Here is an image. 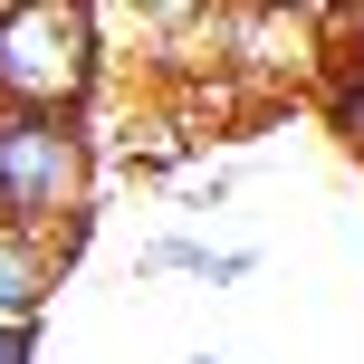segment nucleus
Instances as JSON below:
<instances>
[{"instance_id":"obj_4","label":"nucleus","mask_w":364,"mask_h":364,"mask_svg":"<svg viewBox=\"0 0 364 364\" xmlns=\"http://www.w3.org/2000/svg\"><path fill=\"white\" fill-rule=\"evenodd\" d=\"M58 269H68V259H58L48 240H19V230H0V316H48Z\"/></svg>"},{"instance_id":"obj_3","label":"nucleus","mask_w":364,"mask_h":364,"mask_svg":"<svg viewBox=\"0 0 364 364\" xmlns=\"http://www.w3.org/2000/svg\"><path fill=\"white\" fill-rule=\"evenodd\" d=\"M134 269H144V278H201V288H240V278H259V250H211V240H192V230H154L144 250H134Z\"/></svg>"},{"instance_id":"obj_7","label":"nucleus","mask_w":364,"mask_h":364,"mask_svg":"<svg viewBox=\"0 0 364 364\" xmlns=\"http://www.w3.org/2000/svg\"><path fill=\"white\" fill-rule=\"evenodd\" d=\"M0 364H38V316H0Z\"/></svg>"},{"instance_id":"obj_5","label":"nucleus","mask_w":364,"mask_h":364,"mask_svg":"<svg viewBox=\"0 0 364 364\" xmlns=\"http://www.w3.org/2000/svg\"><path fill=\"white\" fill-rule=\"evenodd\" d=\"M326 87L364 96V10H336V38H326Z\"/></svg>"},{"instance_id":"obj_9","label":"nucleus","mask_w":364,"mask_h":364,"mask_svg":"<svg viewBox=\"0 0 364 364\" xmlns=\"http://www.w3.org/2000/svg\"><path fill=\"white\" fill-rule=\"evenodd\" d=\"M192 364H220V355H192Z\"/></svg>"},{"instance_id":"obj_1","label":"nucleus","mask_w":364,"mask_h":364,"mask_svg":"<svg viewBox=\"0 0 364 364\" xmlns=\"http://www.w3.org/2000/svg\"><path fill=\"white\" fill-rule=\"evenodd\" d=\"M106 29L96 0H10L0 19V106L19 115H87L106 87Z\"/></svg>"},{"instance_id":"obj_8","label":"nucleus","mask_w":364,"mask_h":364,"mask_svg":"<svg viewBox=\"0 0 364 364\" xmlns=\"http://www.w3.org/2000/svg\"><path fill=\"white\" fill-rule=\"evenodd\" d=\"M326 106H336V134L364 154V96H346V87H326Z\"/></svg>"},{"instance_id":"obj_2","label":"nucleus","mask_w":364,"mask_h":364,"mask_svg":"<svg viewBox=\"0 0 364 364\" xmlns=\"http://www.w3.org/2000/svg\"><path fill=\"white\" fill-rule=\"evenodd\" d=\"M96 201V134L87 115H19L0 106V230L19 240H58Z\"/></svg>"},{"instance_id":"obj_6","label":"nucleus","mask_w":364,"mask_h":364,"mask_svg":"<svg viewBox=\"0 0 364 364\" xmlns=\"http://www.w3.org/2000/svg\"><path fill=\"white\" fill-rule=\"evenodd\" d=\"M164 182H173L182 201H220V192H230V164H220V154H182Z\"/></svg>"}]
</instances>
